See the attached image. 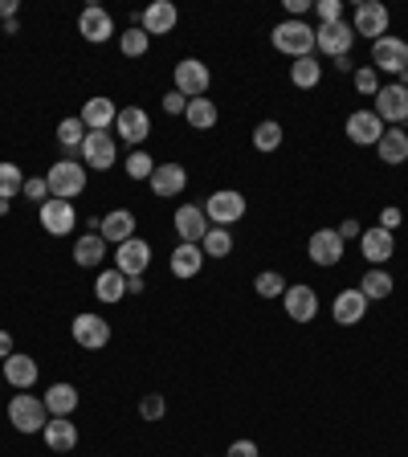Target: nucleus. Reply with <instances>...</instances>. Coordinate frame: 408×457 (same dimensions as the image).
<instances>
[{
    "mask_svg": "<svg viewBox=\"0 0 408 457\" xmlns=\"http://www.w3.org/2000/svg\"><path fill=\"white\" fill-rule=\"evenodd\" d=\"M139 417L143 420H160L163 417V396L160 392H147V396L139 400Z\"/></svg>",
    "mask_w": 408,
    "mask_h": 457,
    "instance_id": "a18cd8bd",
    "label": "nucleus"
},
{
    "mask_svg": "<svg viewBox=\"0 0 408 457\" xmlns=\"http://www.w3.org/2000/svg\"><path fill=\"white\" fill-rule=\"evenodd\" d=\"M114 131H119V139H127V143H135V147H139V143L152 135V119H147V111H143V106H119Z\"/></svg>",
    "mask_w": 408,
    "mask_h": 457,
    "instance_id": "dca6fc26",
    "label": "nucleus"
},
{
    "mask_svg": "<svg viewBox=\"0 0 408 457\" xmlns=\"http://www.w3.org/2000/svg\"><path fill=\"white\" fill-rule=\"evenodd\" d=\"M355 37H371V41H380L388 37V9H384L380 0H363L360 9H355Z\"/></svg>",
    "mask_w": 408,
    "mask_h": 457,
    "instance_id": "9d476101",
    "label": "nucleus"
},
{
    "mask_svg": "<svg viewBox=\"0 0 408 457\" xmlns=\"http://www.w3.org/2000/svg\"><path fill=\"white\" fill-rule=\"evenodd\" d=\"M371 70H388V74L408 70V41L392 37V33L380 41H371Z\"/></svg>",
    "mask_w": 408,
    "mask_h": 457,
    "instance_id": "6e6552de",
    "label": "nucleus"
},
{
    "mask_svg": "<svg viewBox=\"0 0 408 457\" xmlns=\"http://www.w3.org/2000/svg\"><path fill=\"white\" fill-rule=\"evenodd\" d=\"M147 266H152V245H147L143 237H131V241H123V245L114 249V270H119V274L143 278Z\"/></svg>",
    "mask_w": 408,
    "mask_h": 457,
    "instance_id": "9b49d317",
    "label": "nucleus"
},
{
    "mask_svg": "<svg viewBox=\"0 0 408 457\" xmlns=\"http://www.w3.org/2000/svg\"><path fill=\"white\" fill-rule=\"evenodd\" d=\"M95 298L98 303H123L127 298V274H119V270H103L95 282Z\"/></svg>",
    "mask_w": 408,
    "mask_h": 457,
    "instance_id": "473e14b6",
    "label": "nucleus"
},
{
    "mask_svg": "<svg viewBox=\"0 0 408 457\" xmlns=\"http://www.w3.org/2000/svg\"><path fill=\"white\" fill-rule=\"evenodd\" d=\"M392 249H396V241H392L388 228H363V237H360V253L363 262H371V270H380V262H388Z\"/></svg>",
    "mask_w": 408,
    "mask_h": 457,
    "instance_id": "b1692460",
    "label": "nucleus"
},
{
    "mask_svg": "<svg viewBox=\"0 0 408 457\" xmlns=\"http://www.w3.org/2000/svg\"><path fill=\"white\" fill-rule=\"evenodd\" d=\"M209 66L204 62H196V57H184L180 66H176V90H180L184 98H204L209 95Z\"/></svg>",
    "mask_w": 408,
    "mask_h": 457,
    "instance_id": "1a4fd4ad",
    "label": "nucleus"
},
{
    "mask_svg": "<svg viewBox=\"0 0 408 457\" xmlns=\"http://www.w3.org/2000/svg\"><path fill=\"white\" fill-rule=\"evenodd\" d=\"M147 46H152V37H147V33H143L139 25L127 29L123 37H119V49H123L127 57H143V54H147Z\"/></svg>",
    "mask_w": 408,
    "mask_h": 457,
    "instance_id": "79ce46f5",
    "label": "nucleus"
},
{
    "mask_svg": "<svg viewBox=\"0 0 408 457\" xmlns=\"http://www.w3.org/2000/svg\"><path fill=\"white\" fill-rule=\"evenodd\" d=\"M21 188H25V176L17 163H0V200L21 196Z\"/></svg>",
    "mask_w": 408,
    "mask_h": 457,
    "instance_id": "4c0bfd02",
    "label": "nucleus"
},
{
    "mask_svg": "<svg viewBox=\"0 0 408 457\" xmlns=\"http://www.w3.org/2000/svg\"><path fill=\"white\" fill-rule=\"evenodd\" d=\"M274 37V49L286 57H311L314 54V29L306 25V21H282V25L270 33Z\"/></svg>",
    "mask_w": 408,
    "mask_h": 457,
    "instance_id": "f03ea898",
    "label": "nucleus"
},
{
    "mask_svg": "<svg viewBox=\"0 0 408 457\" xmlns=\"http://www.w3.org/2000/svg\"><path fill=\"white\" fill-rule=\"evenodd\" d=\"M0 17H4V21H17V0H0Z\"/></svg>",
    "mask_w": 408,
    "mask_h": 457,
    "instance_id": "603ef678",
    "label": "nucleus"
},
{
    "mask_svg": "<svg viewBox=\"0 0 408 457\" xmlns=\"http://www.w3.org/2000/svg\"><path fill=\"white\" fill-rule=\"evenodd\" d=\"M152 171H155V160L143 147H135L131 155H127V176L131 180H152Z\"/></svg>",
    "mask_w": 408,
    "mask_h": 457,
    "instance_id": "ea45409f",
    "label": "nucleus"
},
{
    "mask_svg": "<svg viewBox=\"0 0 408 457\" xmlns=\"http://www.w3.org/2000/svg\"><path fill=\"white\" fill-rule=\"evenodd\" d=\"M225 457H257V445L254 441H233V445L225 449Z\"/></svg>",
    "mask_w": 408,
    "mask_h": 457,
    "instance_id": "8fccbe9b",
    "label": "nucleus"
},
{
    "mask_svg": "<svg viewBox=\"0 0 408 457\" xmlns=\"http://www.w3.org/2000/svg\"><path fill=\"white\" fill-rule=\"evenodd\" d=\"M200 270H204V249H200V245L180 241V245L171 249V274H176V278H196Z\"/></svg>",
    "mask_w": 408,
    "mask_h": 457,
    "instance_id": "cd10ccee",
    "label": "nucleus"
},
{
    "mask_svg": "<svg viewBox=\"0 0 408 457\" xmlns=\"http://www.w3.org/2000/svg\"><path fill=\"white\" fill-rule=\"evenodd\" d=\"M41 437H46V445L54 453H70L78 445V425L70 417H49V425L41 428Z\"/></svg>",
    "mask_w": 408,
    "mask_h": 457,
    "instance_id": "a878e982",
    "label": "nucleus"
},
{
    "mask_svg": "<svg viewBox=\"0 0 408 457\" xmlns=\"http://www.w3.org/2000/svg\"><path fill=\"white\" fill-rule=\"evenodd\" d=\"M46 409H49V417H74V409H78V388L74 384H54V388L46 392Z\"/></svg>",
    "mask_w": 408,
    "mask_h": 457,
    "instance_id": "c756f323",
    "label": "nucleus"
},
{
    "mask_svg": "<svg viewBox=\"0 0 408 457\" xmlns=\"http://www.w3.org/2000/svg\"><path fill=\"white\" fill-rule=\"evenodd\" d=\"M9 420L17 433H41V428L49 425L46 400L33 396V392H17V396L9 400Z\"/></svg>",
    "mask_w": 408,
    "mask_h": 457,
    "instance_id": "f257e3e1",
    "label": "nucleus"
},
{
    "mask_svg": "<svg viewBox=\"0 0 408 457\" xmlns=\"http://www.w3.org/2000/svg\"><path fill=\"white\" fill-rule=\"evenodd\" d=\"M78 33H82L90 46H103L106 37H114V21L106 9H98V4H86L82 17H78Z\"/></svg>",
    "mask_w": 408,
    "mask_h": 457,
    "instance_id": "f3484780",
    "label": "nucleus"
},
{
    "mask_svg": "<svg viewBox=\"0 0 408 457\" xmlns=\"http://www.w3.org/2000/svg\"><path fill=\"white\" fill-rule=\"evenodd\" d=\"M82 139H86L82 119H62V123H57V143H62V147H82Z\"/></svg>",
    "mask_w": 408,
    "mask_h": 457,
    "instance_id": "a19ab883",
    "label": "nucleus"
},
{
    "mask_svg": "<svg viewBox=\"0 0 408 457\" xmlns=\"http://www.w3.org/2000/svg\"><path fill=\"white\" fill-rule=\"evenodd\" d=\"M314 12H319V21H323V25H335V21H343V0H319V4H314Z\"/></svg>",
    "mask_w": 408,
    "mask_h": 457,
    "instance_id": "49530a36",
    "label": "nucleus"
},
{
    "mask_svg": "<svg viewBox=\"0 0 408 457\" xmlns=\"http://www.w3.org/2000/svg\"><path fill=\"white\" fill-rule=\"evenodd\" d=\"M74 343L78 347H86V352H98V347H106L111 343V323H106L103 314H95V311H82V314H74Z\"/></svg>",
    "mask_w": 408,
    "mask_h": 457,
    "instance_id": "39448f33",
    "label": "nucleus"
},
{
    "mask_svg": "<svg viewBox=\"0 0 408 457\" xmlns=\"http://www.w3.org/2000/svg\"><path fill=\"white\" fill-rule=\"evenodd\" d=\"M9 355H12V335L0 331V360H9Z\"/></svg>",
    "mask_w": 408,
    "mask_h": 457,
    "instance_id": "864d4df0",
    "label": "nucleus"
},
{
    "mask_svg": "<svg viewBox=\"0 0 408 457\" xmlns=\"http://www.w3.org/2000/svg\"><path fill=\"white\" fill-rule=\"evenodd\" d=\"M306 253H311L314 266H335V262H343L339 228H314L311 241H306Z\"/></svg>",
    "mask_w": 408,
    "mask_h": 457,
    "instance_id": "f8f14e48",
    "label": "nucleus"
},
{
    "mask_svg": "<svg viewBox=\"0 0 408 457\" xmlns=\"http://www.w3.org/2000/svg\"><path fill=\"white\" fill-rule=\"evenodd\" d=\"M46 184H49V196L57 200H70V196H82L86 188V163H74V160H62L46 171Z\"/></svg>",
    "mask_w": 408,
    "mask_h": 457,
    "instance_id": "20e7f679",
    "label": "nucleus"
},
{
    "mask_svg": "<svg viewBox=\"0 0 408 457\" xmlns=\"http://www.w3.org/2000/svg\"><path fill=\"white\" fill-rule=\"evenodd\" d=\"M74 262L86 270H95L106 262V241L98 237V233H82V237L74 241Z\"/></svg>",
    "mask_w": 408,
    "mask_h": 457,
    "instance_id": "7c9ffc66",
    "label": "nucleus"
},
{
    "mask_svg": "<svg viewBox=\"0 0 408 457\" xmlns=\"http://www.w3.org/2000/svg\"><path fill=\"white\" fill-rule=\"evenodd\" d=\"M176 21H180V12H176V4H171V0H152V4L139 12V29L147 33V37L171 33V29H176Z\"/></svg>",
    "mask_w": 408,
    "mask_h": 457,
    "instance_id": "2eb2a0df",
    "label": "nucleus"
},
{
    "mask_svg": "<svg viewBox=\"0 0 408 457\" xmlns=\"http://www.w3.org/2000/svg\"><path fill=\"white\" fill-rule=\"evenodd\" d=\"M152 192L155 196H163V200H171V196H180L184 188H188V171L180 168V163H155V171H152Z\"/></svg>",
    "mask_w": 408,
    "mask_h": 457,
    "instance_id": "412c9836",
    "label": "nucleus"
},
{
    "mask_svg": "<svg viewBox=\"0 0 408 457\" xmlns=\"http://www.w3.org/2000/svg\"><path fill=\"white\" fill-rule=\"evenodd\" d=\"M204 217H209L212 228H229V225H237L241 217H246V196L233 188H221L212 192L209 200H204Z\"/></svg>",
    "mask_w": 408,
    "mask_h": 457,
    "instance_id": "7ed1b4c3",
    "label": "nucleus"
},
{
    "mask_svg": "<svg viewBox=\"0 0 408 457\" xmlns=\"http://www.w3.org/2000/svg\"><path fill=\"white\" fill-rule=\"evenodd\" d=\"M82 163L86 168H98V171H106L114 163V135L111 131H86V139H82Z\"/></svg>",
    "mask_w": 408,
    "mask_h": 457,
    "instance_id": "4468645a",
    "label": "nucleus"
},
{
    "mask_svg": "<svg viewBox=\"0 0 408 457\" xmlns=\"http://www.w3.org/2000/svg\"><path fill=\"white\" fill-rule=\"evenodd\" d=\"M21 196L37 200V204H46V200H49V184H46V176H25V188H21Z\"/></svg>",
    "mask_w": 408,
    "mask_h": 457,
    "instance_id": "c03bdc74",
    "label": "nucleus"
},
{
    "mask_svg": "<svg viewBox=\"0 0 408 457\" xmlns=\"http://www.w3.org/2000/svg\"><path fill=\"white\" fill-rule=\"evenodd\" d=\"M254 290H257L262 298H282V295H286V278L278 274V270H266V274L254 278Z\"/></svg>",
    "mask_w": 408,
    "mask_h": 457,
    "instance_id": "58836bf2",
    "label": "nucleus"
},
{
    "mask_svg": "<svg viewBox=\"0 0 408 457\" xmlns=\"http://www.w3.org/2000/svg\"><path fill=\"white\" fill-rule=\"evenodd\" d=\"M376 155H380V163H404L408 160V135L400 131V127H388V131L380 135V143H376Z\"/></svg>",
    "mask_w": 408,
    "mask_h": 457,
    "instance_id": "c85d7f7f",
    "label": "nucleus"
},
{
    "mask_svg": "<svg viewBox=\"0 0 408 457\" xmlns=\"http://www.w3.org/2000/svg\"><path fill=\"white\" fill-rule=\"evenodd\" d=\"M0 380H9L12 388H21V392L33 388V384H37V360L12 352L9 360H0Z\"/></svg>",
    "mask_w": 408,
    "mask_h": 457,
    "instance_id": "a211bd4d",
    "label": "nucleus"
},
{
    "mask_svg": "<svg viewBox=\"0 0 408 457\" xmlns=\"http://www.w3.org/2000/svg\"><path fill=\"white\" fill-rule=\"evenodd\" d=\"M200 249H204V257H229L233 253V233H229V228H209L204 241H200Z\"/></svg>",
    "mask_w": 408,
    "mask_h": 457,
    "instance_id": "e433bc0d",
    "label": "nucleus"
},
{
    "mask_svg": "<svg viewBox=\"0 0 408 457\" xmlns=\"http://www.w3.org/2000/svg\"><path fill=\"white\" fill-rule=\"evenodd\" d=\"M360 295L368 298V303H380V298L392 295V274L388 270H368L360 282Z\"/></svg>",
    "mask_w": 408,
    "mask_h": 457,
    "instance_id": "72a5a7b5",
    "label": "nucleus"
},
{
    "mask_svg": "<svg viewBox=\"0 0 408 457\" xmlns=\"http://www.w3.org/2000/svg\"><path fill=\"white\" fill-rule=\"evenodd\" d=\"M286 314L295 319V323H311L314 314H319V295H314L311 286H286Z\"/></svg>",
    "mask_w": 408,
    "mask_h": 457,
    "instance_id": "5701e85b",
    "label": "nucleus"
},
{
    "mask_svg": "<svg viewBox=\"0 0 408 457\" xmlns=\"http://www.w3.org/2000/svg\"><path fill=\"white\" fill-rule=\"evenodd\" d=\"M74 225H78L74 200H57V196H49L46 204H41V228H46L49 237H66V233H74Z\"/></svg>",
    "mask_w": 408,
    "mask_h": 457,
    "instance_id": "0eeeda50",
    "label": "nucleus"
},
{
    "mask_svg": "<svg viewBox=\"0 0 408 457\" xmlns=\"http://www.w3.org/2000/svg\"><path fill=\"white\" fill-rule=\"evenodd\" d=\"M98 237L106 241V245H123V241L135 237V217L127 209H114L103 217V228H98Z\"/></svg>",
    "mask_w": 408,
    "mask_h": 457,
    "instance_id": "bb28decb",
    "label": "nucleus"
},
{
    "mask_svg": "<svg viewBox=\"0 0 408 457\" xmlns=\"http://www.w3.org/2000/svg\"><path fill=\"white\" fill-rule=\"evenodd\" d=\"M290 82H295L298 90H311V86L323 82V66H319L314 57H298L295 66H290Z\"/></svg>",
    "mask_w": 408,
    "mask_h": 457,
    "instance_id": "f704fd0d",
    "label": "nucleus"
},
{
    "mask_svg": "<svg viewBox=\"0 0 408 457\" xmlns=\"http://www.w3.org/2000/svg\"><path fill=\"white\" fill-rule=\"evenodd\" d=\"M184 119H188L192 131H212V127H217V119H221V111H217V103H212V98H188Z\"/></svg>",
    "mask_w": 408,
    "mask_h": 457,
    "instance_id": "2f4dec72",
    "label": "nucleus"
},
{
    "mask_svg": "<svg viewBox=\"0 0 408 457\" xmlns=\"http://www.w3.org/2000/svg\"><path fill=\"white\" fill-rule=\"evenodd\" d=\"M254 147L257 152H278V147H282V123H274V119L257 123L254 127Z\"/></svg>",
    "mask_w": 408,
    "mask_h": 457,
    "instance_id": "c9c22d12",
    "label": "nucleus"
},
{
    "mask_svg": "<svg viewBox=\"0 0 408 457\" xmlns=\"http://www.w3.org/2000/svg\"><path fill=\"white\" fill-rule=\"evenodd\" d=\"M363 314H368V298L360 295V286H355V290H339V295H335L331 319H335L339 327H355Z\"/></svg>",
    "mask_w": 408,
    "mask_h": 457,
    "instance_id": "4be33fe9",
    "label": "nucleus"
},
{
    "mask_svg": "<svg viewBox=\"0 0 408 457\" xmlns=\"http://www.w3.org/2000/svg\"><path fill=\"white\" fill-rule=\"evenodd\" d=\"M86 123V131H111L114 119H119V106L111 103V98H86L82 114H78Z\"/></svg>",
    "mask_w": 408,
    "mask_h": 457,
    "instance_id": "393cba45",
    "label": "nucleus"
},
{
    "mask_svg": "<svg viewBox=\"0 0 408 457\" xmlns=\"http://www.w3.org/2000/svg\"><path fill=\"white\" fill-rule=\"evenodd\" d=\"M355 90L376 98V95H380V74H376L371 66H360V70H355Z\"/></svg>",
    "mask_w": 408,
    "mask_h": 457,
    "instance_id": "37998d69",
    "label": "nucleus"
},
{
    "mask_svg": "<svg viewBox=\"0 0 408 457\" xmlns=\"http://www.w3.org/2000/svg\"><path fill=\"white\" fill-rule=\"evenodd\" d=\"M209 228L212 225H209V217H204V209H200V204H180V209H176V233H180V241L200 245Z\"/></svg>",
    "mask_w": 408,
    "mask_h": 457,
    "instance_id": "aec40b11",
    "label": "nucleus"
},
{
    "mask_svg": "<svg viewBox=\"0 0 408 457\" xmlns=\"http://www.w3.org/2000/svg\"><path fill=\"white\" fill-rule=\"evenodd\" d=\"M127 295H143V278H127Z\"/></svg>",
    "mask_w": 408,
    "mask_h": 457,
    "instance_id": "5fc2aeb1",
    "label": "nucleus"
},
{
    "mask_svg": "<svg viewBox=\"0 0 408 457\" xmlns=\"http://www.w3.org/2000/svg\"><path fill=\"white\" fill-rule=\"evenodd\" d=\"M339 237H343V245H347V241H360V237H363V225H360L355 217H347V220L339 225Z\"/></svg>",
    "mask_w": 408,
    "mask_h": 457,
    "instance_id": "09e8293b",
    "label": "nucleus"
},
{
    "mask_svg": "<svg viewBox=\"0 0 408 457\" xmlns=\"http://www.w3.org/2000/svg\"><path fill=\"white\" fill-rule=\"evenodd\" d=\"M376 114H380L384 127L408 123V90L404 86H380V95H376Z\"/></svg>",
    "mask_w": 408,
    "mask_h": 457,
    "instance_id": "ddd939ff",
    "label": "nucleus"
},
{
    "mask_svg": "<svg viewBox=\"0 0 408 457\" xmlns=\"http://www.w3.org/2000/svg\"><path fill=\"white\" fill-rule=\"evenodd\" d=\"M163 111H168V114H184V111H188V98H184L180 90H168V95H163Z\"/></svg>",
    "mask_w": 408,
    "mask_h": 457,
    "instance_id": "de8ad7c7",
    "label": "nucleus"
},
{
    "mask_svg": "<svg viewBox=\"0 0 408 457\" xmlns=\"http://www.w3.org/2000/svg\"><path fill=\"white\" fill-rule=\"evenodd\" d=\"M400 220H404V212H400V209H384L380 212V228H388V233L400 225Z\"/></svg>",
    "mask_w": 408,
    "mask_h": 457,
    "instance_id": "3c124183",
    "label": "nucleus"
},
{
    "mask_svg": "<svg viewBox=\"0 0 408 457\" xmlns=\"http://www.w3.org/2000/svg\"><path fill=\"white\" fill-rule=\"evenodd\" d=\"M355 46V29L347 21H335V25H319L314 29V49H323L327 57H347Z\"/></svg>",
    "mask_w": 408,
    "mask_h": 457,
    "instance_id": "423d86ee",
    "label": "nucleus"
},
{
    "mask_svg": "<svg viewBox=\"0 0 408 457\" xmlns=\"http://www.w3.org/2000/svg\"><path fill=\"white\" fill-rule=\"evenodd\" d=\"M384 131H388V127L380 123V114L376 111H355L352 119H347V139L360 143V147H376Z\"/></svg>",
    "mask_w": 408,
    "mask_h": 457,
    "instance_id": "6ab92c4d",
    "label": "nucleus"
}]
</instances>
